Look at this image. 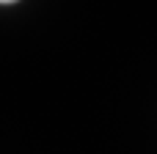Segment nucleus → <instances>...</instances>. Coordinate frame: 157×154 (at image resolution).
Listing matches in <instances>:
<instances>
[]
</instances>
